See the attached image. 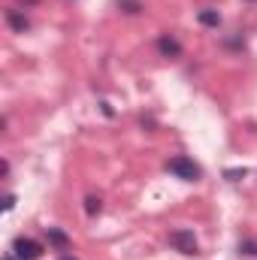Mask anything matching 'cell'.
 <instances>
[{"label": "cell", "mask_w": 257, "mask_h": 260, "mask_svg": "<svg viewBox=\"0 0 257 260\" xmlns=\"http://www.w3.org/2000/svg\"><path fill=\"white\" fill-rule=\"evenodd\" d=\"M200 24L203 27H218L221 24V15H218V9H200Z\"/></svg>", "instance_id": "cell-7"}, {"label": "cell", "mask_w": 257, "mask_h": 260, "mask_svg": "<svg viewBox=\"0 0 257 260\" xmlns=\"http://www.w3.org/2000/svg\"><path fill=\"white\" fill-rule=\"evenodd\" d=\"M61 260H79V257H73V254H64V257H61Z\"/></svg>", "instance_id": "cell-13"}, {"label": "cell", "mask_w": 257, "mask_h": 260, "mask_svg": "<svg viewBox=\"0 0 257 260\" xmlns=\"http://www.w3.org/2000/svg\"><path fill=\"white\" fill-rule=\"evenodd\" d=\"M21 3H24V9H27V6H37L40 0H21Z\"/></svg>", "instance_id": "cell-12"}, {"label": "cell", "mask_w": 257, "mask_h": 260, "mask_svg": "<svg viewBox=\"0 0 257 260\" xmlns=\"http://www.w3.org/2000/svg\"><path fill=\"white\" fill-rule=\"evenodd\" d=\"M118 6L127 12V15H136V12H142L145 6H142V0H118Z\"/></svg>", "instance_id": "cell-9"}, {"label": "cell", "mask_w": 257, "mask_h": 260, "mask_svg": "<svg viewBox=\"0 0 257 260\" xmlns=\"http://www.w3.org/2000/svg\"><path fill=\"white\" fill-rule=\"evenodd\" d=\"M6 24L15 30V34H24L27 27H30V21H27V15L21 12V9H6Z\"/></svg>", "instance_id": "cell-5"}, {"label": "cell", "mask_w": 257, "mask_h": 260, "mask_svg": "<svg viewBox=\"0 0 257 260\" xmlns=\"http://www.w3.org/2000/svg\"><path fill=\"white\" fill-rule=\"evenodd\" d=\"M242 176H245V170H227V179H230V182H239Z\"/></svg>", "instance_id": "cell-10"}, {"label": "cell", "mask_w": 257, "mask_h": 260, "mask_svg": "<svg viewBox=\"0 0 257 260\" xmlns=\"http://www.w3.org/2000/svg\"><path fill=\"white\" fill-rule=\"evenodd\" d=\"M3 260H18V257H15V254H6V257H3Z\"/></svg>", "instance_id": "cell-14"}, {"label": "cell", "mask_w": 257, "mask_h": 260, "mask_svg": "<svg viewBox=\"0 0 257 260\" xmlns=\"http://www.w3.org/2000/svg\"><path fill=\"white\" fill-rule=\"evenodd\" d=\"M157 52L164 58H182V43L176 37H170V34H160L157 37Z\"/></svg>", "instance_id": "cell-4"}, {"label": "cell", "mask_w": 257, "mask_h": 260, "mask_svg": "<svg viewBox=\"0 0 257 260\" xmlns=\"http://www.w3.org/2000/svg\"><path fill=\"white\" fill-rule=\"evenodd\" d=\"M248 3H257V0H248Z\"/></svg>", "instance_id": "cell-15"}, {"label": "cell", "mask_w": 257, "mask_h": 260, "mask_svg": "<svg viewBox=\"0 0 257 260\" xmlns=\"http://www.w3.org/2000/svg\"><path fill=\"white\" fill-rule=\"evenodd\" d=\"M46 236H49V245H55V248H61V251H67V248H70V236H67L64 230L49 227V230H46Z\"/></svg>", "instance_id": "cell-6"}, {"label": "cell", "mask_w": 257, "mask_h": 260, "mask_svg": "<svg viewBox=\"0 0 257 260\" xmlns=\"http://www.w3.org/2000/svg\"><path fill=\"white\" fill-rule=\"evenodd\" d=\"M12 254H15L18 260H40L43 257V245H40L37 239H30V236H15Z\"/></svg>", "instance_id": "cell-3"}, {"label": "cell", "mask_w": 257, "mask_h": 260, "mask_svg": "<svg viewBox=\"0 0 257 260\" xmlns=\"http://www.w3.org/2000/svg\"><path fill=\"white\" fill-rule=\"evenodd\" d=\"M167 170H170L176 179H182V182H197V179L203 176V170L194 164L191 157H185V154H176V157H170V160H167Z\"/></svg>", "instance_id": "cell-1"}, {"label": "cell", "mask_w": 257, "mask_h": 260, "mask_svg": "<svg viewBox=\"0 0 257 260\" xmlns=\"http://www.w3.org/2000/svg\"><path fill=\"white\" fill-rule=\"evenodd\" d=\"M100 209H103V200H100V197H85V215L94 218Z\"/></svg>", "instance_id": "cell-8"}, {"label": "cell", "mask_w": 257, "mask_h": 260, "mask_svg": "<svg viewBox=\"0 0 257 260\" xmlns=\"http://www.w3.org/2000/svg\"><path fill=\"white\" fill-rule=\"evenodd\" d=\"M12 206H15V194H6V203H3V209H6V212H9V209H12Z\"/></svg>", "instance_id": "cell-11"}, {"label": "cell", "mask_w": 257, "mask_h": 260, "mask_svg": "<svg viewBox=\"0 0 257 260\" xmlns=\"http://www.w3.org/2000/svg\"><path fill=\"white\" fill-rule=\"evenodd\" d=\"M170 245H173L179 254H197V251H200L197 236H194V230H188V227L173 230V233H170Z\"/></svg>", "instance_id": "cell-2"}]
</instances>
